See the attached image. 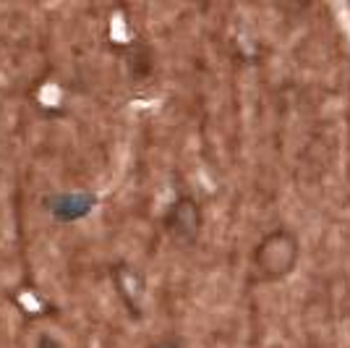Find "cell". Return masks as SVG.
<instances>
[{
    "instance_id": "cell-3",
    "label": "cell",
    "mask_w": 350,
    "mask_h": 348,
    "mask_svg": "<svg viewBox=\"0 0 350 348\" xmlns=\"http://www.w3.org/2000/svg\"><path fill=\"white\" fill-rule=\"evenodd\" d=\"M97 204L92 194H60L53 199V215L60 220H79Z\"/></svg>"
},
{
    "instance_id": "cell-4",
    "label": "cell",
    "mask_w": 350,
    "mask_h": 348,
    "mask_svg": "<svg viewBox=\"0 0 350 348\" xmlns=\"http://www.w3.org/2000/svg\"><path fill=\"white\" fill-rule=\"evenodd\" d=\"M116 283H118V290H120V296H123V301H126V304H129V309L133 312V317H139V299H142V286H139V280H136V275H133V270H129V267H118Z\"/></svg>"
},
{
    "instance_id": "cell-6",
    "label": "cell",
    "mask_w": 350,
    "mask_h": 348,
    "mask_svg": "<svg viewBox=\"0 0 350 348\" xmlns=\"http://www.w3.org/2000/svg\"><path fill=\"white\" fill-rule=\"evenodd\" d=\"M149 348H189V346H186V340H183V338H178V335H167V338H160L157 343H152Z\"/></svg>"
},
{
    "instance_id": "cell-1",
    "label": "cell",
    "mask_w": 350,
    "mask_h": 348,
    "mask_svg": "<svg viewBox=\"0 0 350 348\" xmlns=\"http://www.w3.org/2000/svg\"><path fill=\"white\" fill-rule=\"evenodd\" d=\"M301 257V244L288 228H275L264 236L251 254L254 283H278L293 273Z\"/></svg>"
},
{
    "instance_id": "cell-5",
    "label": "cell",
    "mask_w": 350,
    "mask_h": 348,
    "mask_svg": "<svg viewBox=\"0 0 350 348\" xmlns=\"http://www.w3.org/2000/svg\"><path fill=\"white\" fill-rule=\"evenodd\" d=\"M129 66H131V73L133 76H149L152 71V53L146 50L144 45H136L131 50V58H129Z\"/></svg>"
},
{
    "instance_id": "cell-2",
    "label": "cell",
    "mask_w": 350,
    "mask_h": 348,
    "mask_svg": "<svg viewBox=\"0 0 350 348\" xmlns=\"http://www.w3.org/2000/svg\"><path fill=\"white\" fill-rule=\"evenodd\" d=\"M202 225H204L202 204L193 197H178L165 215V228L180 244H193L202 233Z\"/></svg>"
},
{
    "instance_id": "cell-7",
    "label": "cell",
    "mask_w": 350,
    "mask_h": 348,
    "mask_svg": "<svg viewBox=\"0 0 350 348\" xmlns=\"http://www.w3.org/2000/svg\"><path fill=\"white\" fill-rule=\"evenodd\" d=\"M37 348H60V343L55 340V338H50V335H42L40 343H37Z\"/></svg>"
}]
</instances>
